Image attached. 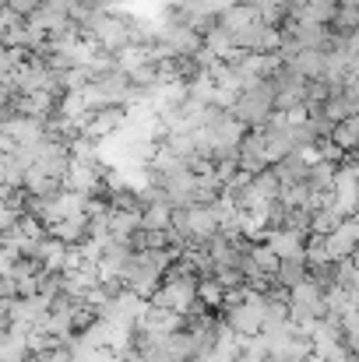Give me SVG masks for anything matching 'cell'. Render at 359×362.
I'll use <instances>...</instances> for the list:
<instances>
[{"instance_id": "1", "label": "cell", "mask_w": 359, "mask_h": 362, "mask_svg": "<svg viewBox=\"0 0 359 362\" xmlns=\"http://www.w3.org/2000/svg\"><path fill=\"white\" fill-rule=\"evenodd\" d=\"M173 250H134L130 264H127V274H123V285L134 292V296H155V288L162 285L166 271L173 267Z\"/></svg>"}, {"instance_id": "2", "label": "cell", "mask_w": 359, "mask_h": 362, "mask_svg": "<svg viewBox=\"0 0 359 362\" xmlns=\"http://www.w3.org/2000/svg\"><path fill=\"white\" fill-rule=\"evenodd\" d=\"M198 281H201V278H198L194 271H187L183 264H173V267L166 271L162 285L155 288L152 306H162V310H173V313L187 317V313L198 306Z\"/></svg>"}, {"instance_id": "3", "label": "cell", "mask_w": 359, "mask_h": 362, "mask_svg": "<svg viewBox=\"0 0 359 362\" xmlns=\"http://www.w3.org/2000/svg\"><path fill=\"white\" fill-rule=\"evenodd\" d=\"M155 46H159L169 60H194L198 49L205 46V35H201L194 25L180 21L176 11H173L166 21L155 25Z\"/></svg>"}, {"instance_id": "4", "label": "cell", "mask_w": 359, "mask_h": 362, "mask_svg": "<svg viewBox=\"0 0 359 362\" xmlns=\"http://www.w3.org/2000/svg\"><path fill=\"white\" fill-rule=\"evenodd\" d=\"M229 113H233L243 127L261 130L264 123L275 117V85H271V81H257V85L243 88L239 99H237V106H233Z\"/></svg>"}, {"instance_id": "5", "label": "cell", "mask_w": 359, "mask_h": 362, "mask_svg": "<svg viewBox=\"0 0 359 362\" xmlns=\"http://www.w3.org/2000/svg\"><path fill=\"white\" fill-rule=\"evenodd\" d=\"M264 303H268V292H253V288H243L237 303L226 306V324L229 331L239 338H253L261 334L264 327Z\"/></svg>"}, {"instance_id": "6", "label": "cell", "mask_w": 359, "mask_h": 362, "mask_svg": "<svg viewBox=\"0 0 359 362\" xmlns=\"http://www.w3.org/2000/svg\"><path fill=\"white\" fill-rule=\"evenodd\" d=\"M328 204L342 215V218H356L359 211V165L356 162H342L338 173H335V183H331V194H328Z\"/></svg>"}, {"instance_id": "7", "label": "cell", "mask_w": 359, "mask_h": 362, "mask_svg": "<svg viewBox=\"0 0 359 362\" xmlns=\"http://www.w3.org/2000/svg\"><path fill=\"white\" fill-rule=\"evenodd\" d=\"M233 39H237V49H243V53H278L282 49V28L264 25V21L250 25L246 32H239Z\"/></svg>"}, {"instance_id": "8", "label": "cell", "mask_w": 359, "mask_h": 362, "mask_svg": "<svg viewBox=\"0 0 359 362\" xmlns=\"http://www.w3.org/2000/svg\"><path fill=\"white\" fill-rule=\"evenodd\" d=\"M123 127H127V110H123V106H99V110H92V113L85 117L81 134L92 137V141H103V137L117 134Z\"/></svg>"}, {"instance_id": "9", "label": "cell", "mask_w": 359, "mask_h": 362, "mask_svg": "<svg viewBox=\"0 0 359 362\" xmlns=\"http://www.w3.org/2000/svg\"><path fill=\"white\" fill-rule=\"evenodd\" d=\"M264 169H271L264 134H261V130H250V134H243V141H239V173L257 176V173H264Z\"/></svg>"}, {"instance_id": "10", "label": "cell", "mask_w": 359, "mask_h": 362, "mask_svg": "<svg viewBox=\"0 0 359 362\" xmlns=\"http://www.w3.org/2000/svg\"><path fill=\"white\" fill-rule=\"evenodd\" d=\"M307 240L303 233H292V229H268L264 246L278 257V260H307Z\"/></svg>"}, {"instance_id": "11", "label": "cell", "mask_w": 359, "mask_h": 362, "mask_svg": "<svg viewBox=\"0 0 359 362\" xmlns=\"http://www.w3.org/2000/svg\"><path fill=\"white\" fill-rule=\"evenodd\" d=\"M282 64L296 78H303V81H321L324 78V67H328V49H296Z\"/></svg>"}, {"instance_id": "12", "label": "cell", "mask_w": 359, "mask_h": 362, "mask_svg": "<svg viewBox=\"0 0 359 362\" xmlns=\"http://www.w3.org/2000/svg\"><path fill=\"white\" fill-rule=\"evenodd\" d=\"M328 243V253L331 260H346V257H356L359 253V222L356 218H346L331 236H324Z\"/></svg>"}, {"instance_id": "13", "label": "cell", "mask_w": 359, "mask_h": 362, "mask_svg": "<svg viewBox=\"0 0 359 362\" xmlns=\"http://www.w3.org/2000/svg\"><path fill=\"white\" fill-rule=\"evenodd\" d=\"M137 327L141 331H155V334H176V331H183V317L180 313H173V310H162V306H144V313H141V320H137Z\"/></svg>"}, {"instance_id": "14", "label": "cell", "mask_w": 359, "mask_h": 362, "mask_svg": "<svg viewBox=\"0 0 359 362\" xmlns=\"http://www.w3.org/2000/svg\"><path fill=\"white\" fill-rule=\"evenodd\" d=\"M307 278H310V267H307V260H278L271 285H278V288L292 292V288H296L300 281H307Z\"/></svg>"}, {"instance_id": "15", "label": "cell", "mask_w": 359, "mask_h": 362, "mask_svg": "<svg viewBox=\"0 0 359 362\" xmlns=\"http://www.w3.org/2000/svg\"><path fill=\"white\" fill-rule=\"evenodd\" d=\"M338 14V0H307L303 11L289 14V18H300V21H314V25H331Z\"/></svg>"}, {"instance_id": "16", "label": "cell", "mask_w": 359, "mask_h": 362, "mask_svg": "<svg viewBox=\"0 0 359 362\" xmlns=\"http://www.w3.org/2000/svg\"><path fill=\"white\" fill-rule=\"evenodd\" d=\"M335 148H342L346 155H353L359 148V113L353 117H346L342 123H335V130H331V137H328Z\"/></svg>"}, {"instance_id": "17", "label": "cell", "mask_w": 359, "mask_h": 362, "mask_svg": "<svg viewBox=\"0 0 359 362\" xmlns=\"http://www.w3.org/2000/svg\"><path fill=\"white\" fill-rule=\"evenodd\" d=\"M342 222H346V218H342L328 201H324L321 208H314V211H310V236H331Z\"/></svg>"}, {"instance_id": "18", "label": "cell", "mask_w": 359, "mask_h": 362, "mask_svg": "<svg viewBox=\"0 0 359 362\" xmlns=\"http://www.w3.org/2000/svg\"><path fill=\"white\" fill-rule=\"evenodd\" d=\"M35 257L42 260V267L57 271V267H64V264H67V257H71V253H67V246H64L60 240H46V243H39V246H35Z\"/></svg>"}, {"instance_id": "19", "label": "cell", "mask_w": 359, "mask_h": 362, "mask_svg": "<svg viewBox=\"0 0 359 362\" xmlns=\"http://www.w3.org/2000/svg\"><path fill=\"white\" fill-rule=\"evenodd\" d=\"M198 303H201L205 310L222 306V303H226V288H222L215 278H201V281H198Z\"/></svg>"}, {"instance_id": "20", "label": "cell", "mask_w": 359, "mask_h": 362, "mask_svg": "<svg viewBox=\"0 0 359 362\" xmlns=\"http://www.w3.org/2000/svg\"><path fill=\"white\" fill-rule=\"evenodd\" d=\"M25 57H28V53L11 49V46H4V42H0V81H11V78H14V71H18V64H21Z\"/></svg>"}, {"instance_id": "21", "label": "cell", "mask_w": 359, "mask_h": 362, "mask_svg": "<svg viewBox=\"0 0 359 362\" xmlns=\"http://www.w3.org/2000/svg\"><path fill=\"white\" fill-rule=\"evenodd\" d=\"M0 4H7V7H11L18 18H28V14H32V11H35L42 0H0Z\"/></svg>"}, {"instance_id": "22", "label": "cell", "mask_w": 359, "mask_h": 362, "mask_svg": "<svg viewBox=\"0 0 359 362\" xmlns=\"http://www.w3.org/2000/svg\"><path fill=\"white\" fill-rule=\"evenodd\" d=\"M14 99H18V88H14V81H0V110L14 106Z\"/></svg>"}, {"instance_id": "23", "label": "cell", "mask_w": 359, "mask_h": 362, "mask_svg": "<svg viewBox=\"0 0 359 362\" xmlns=\"http://www.w3.org/2000/svg\"><path fill=\"white\" fill-rule=\"evenodd\" d=\"M7 324H11V313H7V306L0 303V334L7 331Z\"/></svg>"}, {"instance_id": "24", "label": "cell", "mask_w": 359, "mask_h": 362, "mask_svg": "<svg viewBox=\"0 0 359 362\" xmlns=\"http://www.w3.org/2000/svg\"><path fill=\"white\" fill-rule=\"evenodd\" d=\"M190 362H219V359H215V356H194Z\"/></svg>"}, {"instance_id": "25", "label": "cell", "mask_w": 359, "mask_h": 362, "mask_svg": "<svg viewBox=\"0 0 359 362\" xmlns=\"http://www.w3.org/2000/svg\"><path fill=\"white\" fill-rule=\"evenodd\" d=\"M353 162H356V165H359V148H356V151H353Z\"/></svg>"}, {"instance_id": "26", "label": "cell", "mask_w": 359, "mask_h": 362, "mask_svg": "<svg viewBox=\"0 0 359 362\" xmlns=\"http://www.w3.org/2000/svg\"><path fill=\"white\" fill-rule=\"evenodd\" d=\"M307 362H324V359H317V356H310V359H307Z\"/></svg>"}, {"instance_id": "27", "label": "cell", "mask_w": 359, "mask_h": 362, "mask_svg": "<svg viewBox=\"0 0 359 362\" xmlns=\"http://www.w3.org/2000/svg\"><path fill=\"white\" fill-rule=\"evenodd\" d=\"M356 222H359V211H356Z\"/></svg>"}, {"instance_id": "28", "label": "cell", "mask_w": 359, "mask_h": 362, "mask_svg": "<svg viewBox=\"0 0 359 362\" xmlns=\"http://www.w3.org/2000/svg\"><path fill=\"white\" fill-rule=\"evenodd\" d=\"M356 74H359V71H356Z\"/></svg>"}]
</instances>
